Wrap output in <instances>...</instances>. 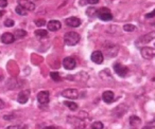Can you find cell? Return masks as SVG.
Returning a JSON list of instances; mask_svg holds the SVG:
<instances>
[{"label": "cell", "instance_id": "obj_1", "mask_svg": "<svg viewBox=\"0 0 155 129\" xmlns=\"http://www.w3.org/2000/svg\"><path fill=\"white\" fill-rule=\"evenodd\" d=\"M64 40L67 46H75L80 41V35L77 32H68L65 34Z\"/></svg>", "mask_w": 155, "mask_h": 129}, {"label": "cell", "instance_id": "obj_2", "mask_svg": "<svg viewBox=\"0 0 155 129\" xmlns=\"http://www.w3.org/2000/svg\"><path fill=\"white\" fill-rule=\"evenodd\" d=\"M96 15L103 21H110L113 19V15L110 11L107 8H101V9H97V14Z\"/></svg>", "mask_w": 155, "mask_h": 129}, {"label": "cell", "instance_id": "obj_3", "mask_svg": "<svg viewBox=\"0 0 155 129\" xmlns=\"http://www.w3.org/2000/svg\"><path fill=\"white\" fill-rule=\"evenodd\" d=\"M118 46L114 45V43H107L104 46V53L107 57H114L118 53Z\"/></svg>", "mask_w": 155, "mask_h": 129}, {"label": "cell", "instance_id": "obj_4", "mask_svg": "<svg viewBox=\"0 0 155 129\" xmlns=\"http://www.w3.org/2000/svg\"><path fill=\"white\" fill-rule=\"evenodd\" d=\"M155 38V31L154 32H151L148 33V34L143 35V36H140L139 38L136 40V46H139V45H146V43L150 42L151 40Z\"/></svg>", "mask_w": 155, "mask_h": 129}, {"label": "cell", "instance_id": "obj_5", "mask_svg": "<svg viewBox=\"0 0 155 129\" xmlns=\"http://www.w3.org/2000/svg\"><path fill=\"white\" fill-rule=\"evenodd\" d=\"M114 70H115V72H116V74H118L120 77H124V76H127V74L129 73V68L123 66L122 64H119V62L114 64Z\"/></svg>", "mask_w": 155, "mask_h": 129}, {"label": "cell", "instance_id": "obj_6", "mask_svg": "<svg viewBox=\"0 0 155 129\" xmlns=\"http://www.w3.org/2000/svg\"><path fill=\"white\" fill-rule=\"evenodd\" d=\"M140 53L144 59H152L155 56V50L150 47H144L140 50Z\"/></svg>", "mask_w": 155, "mask_h": 129}, {"label": "cell", "instance_id": "obj_7", "mask_svg": "<svg viewBox=\"0 0 155 129\" xmlns=\"http://www.w3.org/2000/svg\"><path fill=\"white\" fill-rule=\"evenodd\" d=\"M62 96L66 97V99H75L79 97V91L77 89H66L62 92Z\"/></svg>", "mask_w": 155, "mask_h": 129}, {"label": "cell", "instance_id": "obj_8", "mask_svg": "<svg viewBox=\"0 0 155 129\" xmlns=\"http://www.w3.org/2000/svg\"><path fill=\"white\" fill-rule=\"evenodd\" d=\"M63 66H64L65 69L67 70H73L77 66V62H75V59L72 57H66L63 60Z\"/></svg>", "mask_w": 155, "mask_h": 129}, {"label": "cell", "instance_id": "obj_9", "mask_svg": "<svg viewBox=\"0 0 155 129\" xmlns=\"http://www.w3.org/2000/svg\"><path fill=\"white\" fill-rule=\"evenodd\" d=\"M18 5L25 9L26 11H34L35 10V5L32 1H29V0H19Z\"/></svg>", "mask_w": 155, "mask_h": 129}, {"label": "cell", "instance_id": "obj_10", "mask_svg": "<svg viewBox=\"0 0 155 129\" xmlns=\"http://www.w3.org/2000/svg\"><path fill=\"white\" fill-rule=\"evenodd\" d=\"M65 22H66L67 26L71 27V28H78V27H80L81 24H82L81 19L78 17H69L65 20Z\"/></svg>", "mask_w": 155, "mask_h": 129}, {"label": "cell", "instance_id": "obj_11", "mask_svg": "<svg viewBox=\"0 0 155 129\" xmlns=\"http://www.w3.org/2000/svg\"><path fill=\"white\" fill-rule=\"evenodd\" d=\"M29 99H30V91L29 90H24L18 93L17 101L19 104H26L29 101Z\"/></svg>", "mask_w": 155, "mask_h": 129}, {"label": "cell", "instance_id": "obj_12", "mask_svg": "<svg viewBox=\"0 0 155 129\" xmlns=\"http://www.w3.org/2000/svg\"><path fill=\"white\" fill-rule=\"evenodd\" d=\"M49 99H50V94L47 90L45 91H41L37 94V101L41 104H48L49 103Z\"/></svg>", "mask_w": 155, "mask_h": 129}, {"label": "cell", "instance_id": "obj_13", "mask_svg": "<svg viewBox=\"0 0 155 129\" xmlns=\"http://www.w3.org/2000/svg\"><path fill=\"white\" fill-rule=\"evenodd\" d=\"M103 59H104V56L102 54L101 51H94L93 54H91V60H93L95 64H102L103 62Z\"/></svg>", "mask_w": 155, "mask_h": 129}, {"label": "cell", "instance_id": "obj_14", "mask_svg": "<svg viewBox=\"0 0 155 129\" xmlns=\"http://www.w3.org/2000/svg\"><path fill=\"white\" fill-rule=\"evenodd\" d=\"M62 27L61 22L58 20H50L47 24V28L49 31H52V32H55V31H58Z\"/></svg>", "mask_w": 155, "mask_h": 129}, {"label": "cell", "instance_id": "obj_15", "mask_svg": "<svg viewBox=\"0 0 155 129\" xmlns=\"http://www.w3.org/2000/svg\"><path fill=\"white\" fill-rule=\"evenodd\" d=\"M15 40V36L12 33H5L1 36V41L5 45H10V43H13Z\"/></svg>", "mask_w": 155, "mask_h": 129}, {"label": "cell", "instance_id": "obj_16", "mask_svg": "<svg viewBox=\"0 0 155 129\" xmlns=\"http://www.w3.org/2000/svg\"><path fill=\"white\" fill-rule=\"evenodd\" d=\"M114 97H115L114 92H113V91H110V90L104 91L103 94H102V99L107 104L112 103V102L114 101Z\"/></svg>", "mask_w": 155, "mask_h": 129}, {"label": "cell", "instance_id": "obj_17", "mask_svg": "<svg viewBox=\"0 0 155 129\" xmlns=\"http://www.w3.org/2000/svg\"><path fill=\"white\" fill-rule=\"evenodd\" d=\"M130 124H131V126H133V127H138L140 124H141V120H140L138 116L133 115L130 118Z\"/></svg>", "mask_w": 155, "mask_h": 129}, {"label": "cell", "instance_id": "obj_18", "mask_svg": "<svg viewBox=\"0 0 155 129\" xmlns=\"http://www.w3.org/2000/svg\"><path fill=\"white\" fill-rule=\"evenodd\" d=\"M64 104L69 108V109L72 110V111H75V110L78 109V104H75L74 102H65Z\"/></svg>", "mask_w": 155, "mask_h": 129}, {"label": "cell", "instance_id": "obj_19", "mask_svg": "<svg viewBox=\"0 0 155 129\" xmlns=\"http://www.w3.org/2000/svg\"><path fill=\"white\" fill-rule=\"evenodd\" d=\"M91 129H103L104 125L102 122H99V121H97V122H94L93 124H91Z\"/></svg>", "mask_w": 155, "mask_h": 129}, {"label": "cell", "instance_id": "obj_20", "mask_svg": "<svg viewBox=\"0 0 155 129\" xmlns=\"http://www.w3.org/2000/svg\"><path fill=\"white\" fill-rule=\"evenodd\" d=\"M37 37H47L48 32L46 30H36L34 33Z\"/></svg>", "mask_w": 155, "mask_h": 129}, {"label": "cell", "instance_id": "obj_21", "mask_svg": "<svg viewBox=\"0 0 155 129\" xmlns=\"http://www.w3.org/2000/svg\"><path fill=\"white\" fill-rule=\"evenodd\" d=\"M15 11H16V13L19 14V15H21V16H26L27 14H28V11H26L25 9H22V8L19 7V5H18V7L16 8Z\"/></svg>", "mask_w": 155, "mask_h": 129}, {"label": "cell", "instance_id": "obj_22", "mask_svg": "<svg viewBox=\"0 0 155 129\" xmlns=\"http://www.w3.org/2000/svg\"><path fill=\"white\" fill-rule=\"evenodd\" d=\"M27 35V32L25 30H17L15 32V36L16 38H22Z\"/></svg>", "mask_w": 155, "mask_h": 129}, {"label": "cell", "instance_id": "obj_23", "mask_svg": "<svg viewBox=\"0 0 155 129\" xmlns=\"http://www.w3.org/2000/svg\"><path fill=\"white\" fill-rule=\"evenodd\" d=\"M123 30L127 31V32H133V31L135 30V26L131 24H124V26H123Z\"/></svg>", "mask_w": 155, "mask_h": 129}, {"label": "cell", "instance_id": "obj_24", "mask_svg": "<svg viewBox=\"0 0 155 129\" xmlns=\"http://www.w3.org/2000/svg\"><path fill=\"white\" fill-rule=\"evenodd\" d=\"M50 76H51L52 80H55V82H60L61 80V76L58 72H51V73H50Z\"/></svg>", "mask_w": 155, "mask_h": 129}, {"label": "cell", "instance_id": "obj_25", "mask_svg": "<svg viewBox=\"0 0 155 129\" xmlns=\"http://www.w3.org/2000/svg\"><path fill=\"white\" fill-rule=\"evenodd\" d=\"M86 14L88 16H91V17H93V16H95L97 14V9L96 8H91V9H88L86 11Z\"/></svg>", "mask_w": 155, "mask_h": 129}, {"label": "cell", "instance_id": "obj_26", "mask_svg": "<svg viewBox=\"0 0 155 129\" xmlns=\"http://www.w3.org/2000/svg\"><path fill=\"white\" fill-rule=\"evenodd\" d=\"M27 126L26 125H12V126H9L8 129H26Z\"/></svg>", "mask_w": 155, "mask_h": 129}, {"label": "cell", "instance_id": "obj_27", "mask_svg": "<svg viewBox=\"0 0 155 129\" xmlns=\"http://www.w3.org/2000/svg\"><path fill=\"white\" fill-rule=\"evenodd\" d=\"M35 24H36L37 27H43V26H45L46 24V20L45 19H37V20H35Z\"/></svg>", "mask_w": 155, "mask_h": 129}, {"label": "cell", "instance_id": "obj_28", "mask_svg": "<svg viewBox=\"0 0 155 129\" xmlns=\"http://www.w3.org/2000/svg\"><path fill=\"white\" fill-rule=\"evenodd\" d=\"M5 26L8 27V28H11V27L14 26V20L13 19H7L5 21Z\"/></svg>", "mask_w": 155, "mask_h": 129}, {"label": "cell", "instance_id": "obj_29", "mask_svg": "<svg viewBox=\"0 0 155 129\" xmlns=\"http://www.w3.org/2000/svg\"><path fill=\"white\" fill-rule=\"evenodd\" d=\"M8 5V0H0V8H5Z\"/></svg>", "mask_w": 155, "mask_h": 129}, {"label": "cell", "instance_id": "obj_30", "mask_svg": "<svg viewBox=\"0 0 155 129\" xmlns=\"http://www.w3.org/2000/svg\"><path fill=\"white\" fill-rule=\"evenodd\" d=\"M86 2L89 5H97L99 2V0H86Z\"/></svg>", "mask_w": 155, "mask_h": 129}, {"label": "cell", "instance_id": "obj_31", "mask_svg": "<svg viewBox=\"0 0 155 129\" xmlns=\"http://www.w3.org/2000/svg\"><path fill=\"white\" fill-rule=\"evenodd\" d=\"M147 126H148V127H151V128H154V127H155V120H153L152 122L148 123V124H147Z\"/></svg>", "mask_w": 155, "mask_h": 129}, {"label": "cell", "instance_id": "obj_32", "mask_svg": "<svg viewBox=\"0 0 155 129\" xmlns=\"http://www.w3.org/2000/svg\"><path fill=\"white\" fill-rule=\"evenodd\" d=\"M153 16H155V10L152 12V13H150V14H147V15H146V17H147V18H151V17H153Z\"/></svg>", "mask_w": 155, "mask_h": 129}, {"label": "cell", "instance_id": "obj_33", "mask_svg": "<svg viewBox=\"0 0 155 129\" xmlns=\"http://www.w3.org/2000/svg\"><path fill=\"white\" fill-rule=\"evenodd\" d=\"M5 102H3L2 99H0V109H2V108H5Z\"/></svg>", "mask_w": 155, "mask_h": 129}, {"label": "cell", "instance_id": "obj_34", "mask_svg": "<svg viewBox=\"0 0 155 129\" xmlns=\"http://www.w3.org/2000/svg\"><path fill=\"white\" fill-rule=\"evenodd\" d=\"M43 129H58V127H55V126H47V127H45V128H43Z\"/></svg>", "mask_w": 155, "mask_h": 129}, {"label": "cell", "instance_id": "obj_35", "mask_svg": "<svg viewBox=\"0 0 155 129\" xmlns=\"http://www.w3.org/2000/svg\"><path fill=\"white\" fill-rule=\"evenodd\" d=\"M142 129H153V128H151V127H148V126H146V127H143Z\"/></svg>", "mask_w": 155, "mask_h": 129}, {"label": "cell", "instance_id": "obj_36", "mask_svg": "<svg viewBox=\"0 0 155 129\" xmlns=\"http://www.w3.org/2000/svg\"><path fill=\"white\" fill-rule=\"evenodd\" d=\"M3 14H5V12H3V11H2V12H0V16H2Z\"/></svg>", "mask_w": 155, "mask_h": 129}]
</instances>
